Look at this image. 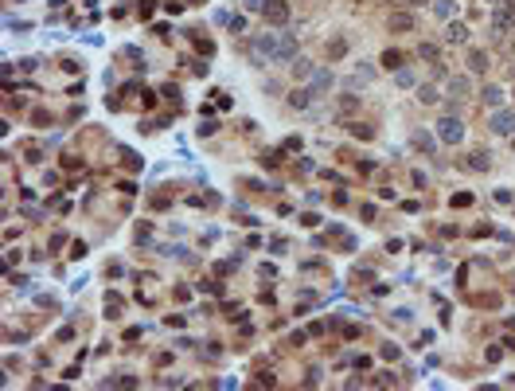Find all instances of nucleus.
<instances>
[{
  "label": "nucleus",
  "instance_id": "1",
  "mask_svg": "<svg viewBox=\"0 0 515 391\" xmlns=\"http://www.w3.org/2000/svg\"><path fill=\"white\" fill-rule=\"evenodd\" d=\"M250 55L254 59H273V63H289L297 55V39L285 31H262L250 39Z\"/></svg>",
  "mask_w": 515,
  "mask_h": 391
},
{
  "label": "nucleus",
  "instance_id": "15",
  "mask_svg": "<svg viewBox=\"0 0 515 391\" xmlns=\"http://www.w3.org/2000/svg\"><path fill=\"white\" fill-rule=\"evenodd\" d=\"M418 55H422V59H437V47H433V43H422V47H418Z\"/></svg>",
  "mask_w": 515,
  "mask_h": 391
},
{
  "label": "nucleus",
  "instance_id": "22",
  "mask_svg": "<svg viewBox=\"0 0 515 391\" xmlns=\"http://www.w3.org/2000/svg\"><path fill=\"white\" fill-rule=\"evenodd\" d=\"M246 8H262V0H246Z\"/></svg>",
  "mask_w": 515,
  "mask_h": 391
},
{
  "label": "nucleus",
  "instance_id": "19",
  "mask_svg": "<svg viewBox=\"0 0 515 391\" xmlns=\"http://www.w3.org/2000/svg\"><path fill=\"white\" fill-rule=\"evenodd\" d=\"M472 204V196L469 192H461V196H453V208H469Z\"/></svg>",
  "mask_w": 515,
  "mask_h": 391
},
{
  "label": "nucleus",
  "instance_id": "7",
  "mask_svg": "<svg viewBox=\"0 0 515 391\" xmlns=\"http://www.w3.org/2000/svg\"><path fill=\"white\" fill-rule=\"evenodd\" d=\"M312 98H316V90H312V86H301V90H297V94H293V98H289V102H293V106H297V110H305V106H309V102H312Z\"/></svg>",
  "mask_w": 515,
  "mask_h": 391
},
{
  "label": "nucleus",
  "instance_id": "14",
  "mask_svg": "<svg viewBox=\"0 0 515 391\" xmlns=\"http://www.w3.org/2000/svg\"><path fill=\"white\" fill-rule=\"evenodd\" d=\"M394 82H398V86H414V71H398Z\"/></svg>",
  "mask_w": 515,
  "mask_h": 391
},
{
  "label": "nucleus",
  "instance_id": "12",
  "mask_svg": "<svg viewBox=\"0 0 515 391\" xmlns=\"http://www.w3.org/2000/svg\"><path fill=\"white\" fill-rule=\"evenodd\" d=\"M414 149H422L429 157V153H433V137H426V133H414Z\"/></svg>",
  "mask_w": 515,
  "mask_h": 391
},
{
  "label": "nucleus",
  "instance_id": "2",
  "mask_svg": "<svg viewBox=\"0 0 515 391\" xmlns=\"http://www.w3.org/2000/svg\"><path fill=\"white\" fill-rule=\"evenodd\" d=\"M515 24V0H492V31H507Z\"/></svg>",
  "mask_w": 515,
  "mask_h": 391
},
{
  "label": "nucleus",
  "instance_id": "18",
  "mask_svg": "<svg viewBox=\"0 0 515 391\" xmlns=\"http://www.w3.org/2000/svg\"><path fill=\"white\" fill-rule=\"evenodd\" d=\"M383 63H386V67H390V71H394L398 63H402V55H398V51H386V55H383Z\"/></svg>",
  "mask_w": 515,
  "mask_h": 391
},
{
  "label": "nucleus",
  "instance_id": "4",
  "mask_svg": "<svg viewBox=\"0 0 515 391\" xmlns=\"http://www.w3.org/2000/svg\"><path fill=\"white\" fill-rule=\"evenodd\" d=\"M437 137H441L445 145H456V141L465 137V125H461V118H445L441 125H437Z\"/></svg>",
  "mask_w": 515,
  "mask_h": 391
},
{
  "label": "nucleus",
  "instance_id": "6",
  "mask_svg": "<svg viewBox=\"0 0 515 391\" xmlns=\"http://www.w3.org/2000/svg\"><path fill=\"white\" fill-rule=\"evenodd\" d=\"M328 86H332V71H312V90H316V98H320Z\"/></svg>",
  "mask_w": 515,
  "mask_h": 391
},
{
  "label": "nucleus",
  "instance_id": "16",
  "mask_svg": "<svg viewBox=\"0 0 515 391\" xmlns=\"http://www.w3.org/2000/svg\"><path fill=\"white\" fill-rule=\"evenodd\" d=\"M293 71H297V78H312V67H309V63H305V59H301V63H297V67H293Z\"/></svg>",
  "mask_w": 515,
  "mask_h": 391
},
{
  "label": "nucleus",
  "instance_id": "5",
  "mask_svg": "<svg viewBox=\"0 0 515 391\" xmlns=\"http://www.w3.org/2000/svg\"><path fill=\"white\" fill-rule=\"evenodd\" d=\"M492 129H496L500 137L515 133V114H507V110H500V114H492Z\"/></svg>",
  "mask_w": 515,
  "mask_h": 391
},
{
  "label": "nucleus",
  "instance_id": "8",
  "mask_svg": "<svg viewBox=\"0 0 515 391\" xmlns=\"http://www.w3.org/2000/svg\"><path fill=\"white\" fill-rule=\"evenodd\" d=\"M465 35H469L465 24H449V28H445V39H449V43H465Z\"/></svg>",
  "mask_w": 515,
  "mask_h": 391
},
{
  "label": "nucleus",
  "instance_id": "11",
  "mask_svg": "<svg viewBox=\"0 0 515 391\" xmlns=\"http://www.w3.org/2000/svg\"><path fill=\"white\" fill-rule=\"evenodd\" d=\"M449 90H453V98L461 102V98L469 94V78H453V82H449Z\"/></svg>",
  "mask_w": 515,
  "mask_h": 391
},
{
  "label": "nucleus",
  "instance_id": "17",
  "mask_svg": "<svg viewBox=\"0 0 515 391\" xmlns=\"http://www.w3.org/2000/svg\"><path fill=\"white\" fill-rule=\"evenodd\" d=\"M418 98H422V102H437V90H433V86H422V90H418Z\"/></svg>",
  "mask_w": 515,
  "mask_h": 391
},
{
  "label": "nucleus",
  "instance_id": "23",
  "mask_svg": "<svg viewBox=\"0 0 515 391\" xmlns=\"http://www.w3.org/2000/svg\"><path fill=\"white\" fill-rule=\"evenodd\" d=\"M410 4H426V0H410Z\"/></svg>",
  "mask_w": 515,
  "mask_h": 391
},
{
  "label": "nucleus",
  "instance_id": "10",
  "mask_svg": "<svg viewBox=\"0 0 515 391\" xmlns=\"http://www.w3.org/2000/svg\"><path fill=\"white\" fill-rule=\"evenodd\" d=\"M480 98H484V106H500L503 90H500V86H484V90H480Z\"/></svg>",
  "mask_w": 515,
  "mask_h": 391
},
{
  "label": "nucleus",
  "instance_id": "3",
  "mask_svg": "<svg viewBox=\"0 0 515 391\" xmlns=\"http://www.w3.org/2000/svg\"><path fill=\"white\" fill-rule=\"evenodd\" d=\"M262 16L269 20V28H285V24H289V4H285V0H265Z\"/></svg>",
  "mask_w": 515,
  "mask_h": 391
},
{
  "label": "nucleus",
  "instance_id": "20",
  "mask_svg": "<svg viewBox=\"0 0 515 391\" xmlns=\"http://www.w3.org/2000/svg\"><path fill=\"white\" fill-rule=\"evenodd\" d=\"M344 47H348L344 39H336V43H328V55H336V59H339V55H344Z\"/></svg>",
  "mask_w": 515,
  "mask_h": 391
},
{
  "label": "nucleus",
  "instance_id": "21",
  "mask_svg": "<svg viewBox=\"0 0 515 391\" xmlns=\"http://www.w3.org/2000/svg\"><path fill=\"white\" fill-rule=\"evenodd\" d=\"M472 168H488V161H484V153H472V161H469Z\"/></svg>",
  "mask_w": 515,
  "mask_h": 391
},
{
  "label": "nucleus",
  "instance_id": "9",
  "mask_svg": "<svg viewBox=\"0 0 515 391\" xmlns=\"http://www.w3.org/2000/svg\"><path fill=\"white\" fill-rule=\"evenodd\" d=\"M390 28L410 31V28H414V16H410V12H394V16H390Z\"/></svg>",
  "mask_w": 515,
  "mask_h": 391
},
{
  "label": "nucleus",
  "instance_id": "13",
  "mask_svg": "<svg viewBox=\"0 0 515 391\" xmlns=\"http://www.w3.org/2000/svg\"><path fill=\"white\" fill-rule=\"evenodd\" d=\"M469 67H472V71H484V67H488V59H484V55H480V51H472Z\"/></svg>",
  "mask_w": 515,
  "mask_h": 391
}]
</instances>
